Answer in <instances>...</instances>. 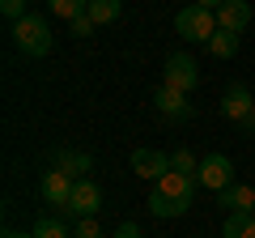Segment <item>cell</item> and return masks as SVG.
Instances as JSON below:
<instances>
[{"instance_id": "obj_9", "label": "cell", "mask_w": 255, "mask_h": 238, "mask_svg": "<svg viewBox=\"0 0 255 238\" xmlns=\"http://www.w3.org/2000/svg\"><path fill=\"white\" fill-rule=\"evenodd\" d=\"M98 209H102V192H98V183H90V179H77L73 200H68V213H77V217H98Z\"/></svg>"}, {"instance_id": "obj_21", "label": "cell", "mask_w": 255, "mask_h": 238, "mask_svg": "<svg viewBox=\"0 0 255 238\" xmlns=\"http://www.w3.org/2000/svg\"><path fill=\"white\" fill-rule=\"evenodd\" d=\"M0 13H4L9 21H21L26 17V0H0Z\"/></svg>"}, {"instance_id": "obj_2", "label": "cell", "mask_w": 255, "mask_h": 238, "mask_svg": "<svg viewBox=\"0 0 255 238\" xmlns=\"http://www.w3.org/2000/svg\"><path fill=\"white\" fill-rule=\"evenodd\" d=\"M13 43H17V51L30 55V60L51 55V26H47V17L26 13L21 21H13Z\"/></svg>"}, {"instance_id": "obj_7", "label": "cell", "mask_w": 255, "mask_h": 238, "mask_svg": "<svg viewBox=\"0 0 255 238\" xmlns=\"http://www.w3.org/2000/svg\"><path fill=\"white\" fill-rule=\"evenodd\" d=\"M166 170H170V153H162V149H132V174L157 183Z\"/></svg>"}, {"instance_id": "obj_18", "label": "cell", "mask_w": 255, "mask_h": 238, "mask_svg": "<svg viewBox=\"0 0 255 238\" xmlns=\"http://www.w3.org/2000/svg\"><path fill=\"white\" fill-rule=\"evenodd\" d=\"M170 170L196 174V170H200V162H196V153H191V149H174V153H170Z\"/></svg>"}, {"instance_id": "obj_1", "label": "cell", "mask_w": 255, "mask_h": 238, "mask_svg": "<svg viewBox=\"0 0 255 238\" xmlns=\"http://www.w3.org/2000/svg\"><path fill=\"white\" fill-rule=\"evenodd\" d=\"M191 200H196V174L166 170L149 192V213L153 217H183L191 209Z\"/></svg>"}, {"instance_id": "obj_8", "label": "cell", "mask_w": 255, "mask_h": 238, "mask_svg": "<svg viewBox=\"0 0 255 238\" xmlns=\"http://www.w3.org/2000/svg\"><path fill=\"white\" fill-rule=\"evenodd\" d=\"M153 102H157V111H162L166 119H174V123L191 119V102H187V94H183V90H174V85H157Z\"/></svg>"}, {"instance_id": "obj_23", "label": "cell", "mask_w": 255, "mask_h": 238, "mask_svg": "<svg viewBox=\"0 0 255 238\" xmlns=\"http://www.w3.org/2000/svg\"><path fill=\"white\" fill-rule=\"evenodd\" d=\"M115 238H140V226L136 221H124V226L115 230Z\"/></svg>"}, {"instance_id": "obj_11", "label": "cell", "mask_w": 255, "mask_h": 238, "mask_svg": "<svg viewBox=\"0 0 255 238\" xmlns=\"http://www.w3.org/2000/svg\"><path fill=\"white\" fill-rule=\"evenodd\" d=\"M217 26L243 34V30L251 26V4H247V0H226V4L217 9Z\"/></svg>"}, {"instance_id": "obj_13", "label": "cell", "mask_w": 255, "mask_h": 238, "mask_svg": "<svg viewBox=\"0 0 255 238\" xmlns=\"http://www.w3.org/2000/svg\"><path fill=\"white\" fill-rule=\"evenodd\" d=\"M55 170L81 179L85 170H94V157H90V153H77V149H60V153H55Z\"/></svg>"}, {"instance_id": "obj_6", "label": "cell", "mask_w": 255, "mask_h": 238, "mask_svg": "<svg viewBox=\"0 0 255 238\" xmlns=\"http://www.w3.org/2000/svg\"><path fill=\"white\" fill-rule=\"evenodd\" d=\"M73 187H77V179L73 174H64V170H47L43 174V183H38V192H43V200L47 204H55V209H68V200H73Z\"/></svg>"}, {"instance_id": "obj_24", "label": "cell", "mask_w": 255, "mask_h": 238, "mask_svg": "<svg viewBox=\"0 0 255 238\" xmlns=\"http://www.w3.org/2000/svg\"><path fill=\"white\" fill-rule=\"evenodd\" d=\"M196 4H200V9H209V13H217L221 4H226V0H196Z\"/></svg>"}, {"instance_id": "obj_20", "label": "cell", "mask_w": 255, "mask_h": 238, "mask_svg": "<svg viewBox=\"0 0 255 238\" xmlns=\"http://www.w3.org/2000/svg\"><path fill=\"white\" fill-rule=\"evenodd\" d=\"M94 26H98V21H94L90 13H81L77 21H68V34H73V38H90V34H94Z\"/></svg>"}, {"instance_id": "obj_19", "label": "cell", "mask_w": 255, "mask_h": 238, "mask_svg": "<svg viewBox=\"0 0 255 238\" xmlns=\"http://www.w3.org/2000/svg\"><path fill=\"white\" fill-rule=\"evenodd\" d=\"M34 238H73V234H68V230H64L55 217H43V221L34 226Z\"/></svg>"}, {"instance_id": "obj_17", "label": "cell", "mask_w": 255, "mask_h": 238, "mask_svg": "<svg viewBox=\"0 0 255 238\" xmlns=\"http://www.w3.org/2000/svg\"><path fill=\"white\" fill-rule=\"evenodd\" d=\"M209 51L217 55V60H230V55H238V34H234V30H217V34L209 38Z\"/></svg>"}, {"instance_id": "obj_27", "label": "cell", "mask_w": 255, "mask_h": 238, "mask_svg": "<svg viewBox=\"0 0 255 238\" xmlns=\"http://www.w3.org/2000/svg\"><path fill=\"white\" fill-rule=\"evenodd\" d=\"M251 213H255V209H251Z\"/></svg>"}, {"instance_id": "obj_5", "label": "cell", "mask_w": 255, "mask_h": 238, "mask_svg": "<svg viewBox=\"0 0 255 238\" xmlns=\"http://www.w3.org/2000/svg\"><path fill=\"white\" fill-rule=\"evenodd\" d=\"M196 183L209 187V192H221V187H230V183H234V162H230L226 153H209V157H200Z\"/></svg>"}, {"instance_id": "obj_15", "label": "cell", "mask_w": 255, "mask_h": 238, "mask_svg": "<svg viewBox=\"0 0 255 238\" xmlns=\"http://www.w3.org/2000/svg\"><path fill=\"white\" fill-rule=\"evenodd\" d=\"M47 13L60 21H77L81 13H90V0H47Z\"/></svg>"}, {"instance_id": "obj_12", "label": "cell", "mask_w": 255, "mask_h": 238, "mask_svg": "<svg viewBox=\"0 0 255 238\" xmlns=\"http://www.w3.org/2000/svg\"><path fill=\"white\" fill-rule=\"evenodd\" d=\"M217 204L226 213H251L255 209V192L247 183H230V187H221V192H217Z\"/></svg>"}, {"instance_id": "obj_26", "label": "cell", "mask_w": 255, "mask_h": 238, "mask_svg": "<svg viewBox=\"0 0 255 238\" xmlns=\"http://www.w3.org/2000/svg\"><path fill=\"white\" fill-rule=\"evenodd\" d=\"M238 128H243V132H255V111H251V115L243 119V123H238Z\"/></svg>"}, {"instance_id": "obj_14", "label": "cell", "mask_w": 255, "mask_h": 238, "mask_svg": "<svg viewBox=\"0 0 255 238\" xmlns=\"http://www.w3.org/2000/svg\"><path fill=\"white\" fill-rule=\"evenodd\" d=\"M221 238H255V213H226Z\"/></svg>"}, {"instance_id": "obj_4", "label": "cell", "mask_w": 255, "mask_h": 238, "mask_svg": "<svg viewBox=\"0 0 255 238\" xmlns=\"http://www.w3.org/2000/svg\"><path fill=\"white\" fill-rule=\"evenodd\" d=\"M162 85H174V90L191 94L196 85H200V68H196V60H191V55H183V51L166 55V68H162Z\"/></svg>"}, {"instance_id": "obj_22", "label": "cell", "mask_w": 255, "mask_h": 238, "mask_svg": "<svg viewBox=\"0 0 255 238\" xmlns=\"http://www.w3.org/2000/svg\"><path fill=\"white\" fill-rule=\"evenodd\" d=\"M73 238H102L98 217H81V221H77V234H73Z\"/></svg>"}, {"instance_id": "obj_10", "label": "cell", "mask_w": 255, "mask_h": 238, "mask_svg": "<svg viewBox=\"0 0 255 238\" xmlns=\"http://www.w3.org/2000/svg\"><path fill=\"white\" fill-rule=\"evenodd\" d=\"M255 111V98H251V90L247 85H230L226 90V98H221V115L226 119H234V123H243L247 115Z\"/></svg>"}, {"instance_id": "obj_25", "label": "cell", "mask_w": 255, "mask_h": 238, "mask_svg": "<svg viewBox=\"0 0 255 238\" xmlns=\"http://www.w3.org/2000/svg\"><path fill=\"white\" fill-rule=\"evenodd\" d=\"M0 238H34V230H30V234H26V230H4Z\"/></svg>"}, {"instance_id": "obj_16", "label": "cell", "mask_w": 255, "mask_h": 238, "mask_svg": "<svg viewBox=\"0 0 255 238\" xmlns=\"http://www.w3.org/2000/svg\"><path fill=\"white\" fill-rule=\"evenodd\" d=\"M119 13H124V0H90V17L98 21V26L119 21Z\"/></svg>"}, {"instance_id": "obj_3", "label": "cell", "mask_w": 255, "mask_h": 238, "mask_svg": "<svg viewBox=\"0 0 255 238\" xmlns=\"http://www.w3.org/2000/svg\"><path fill=\"white\" fill-rule=\"evenodd\" d=\"M174 30H179V38H187V43H209L221 26H217V13L200 9V4H187V9H179V17H174Z\"/></svg>"}]
</instances>
